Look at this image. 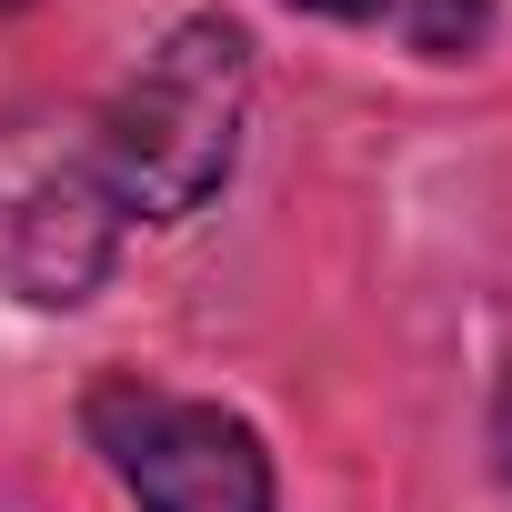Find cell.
<instances>
[{
	"label": "cell",
	"instance_id": "obj_7",
	"mask_svg": "<svg viewBox=\"0 0 512 512\" xmlns=\"http://www.w3.org/2000/svg\"><path fill=\"white\" fill-rule=\"evenodd\" d=\"M0 11H31V0H0Z\"/></svg>",
	"mask_w": 512,
	"mask_h": 512
},
{
	"label": "cell",
	"instance_id": "obj_2",
	"mask_svg": "<svg viewBox=\"0 0 512 512\" xmlns=\"http://www.w3.org/2000/svg\"><path fill=\"white\" fill-rule=\"evenodd\" d=\"M81 432L141 512H282L262 432L221 402L151 382V372H101L81 392Z\"/></svg>",
	"mask_w": 512,
	"mask_h": 512
},
{
	"label": "cell",
	"instance_id": "obj_3",
	"mask_svg": "<svg viewBox=\"0 0 512 512\" xmlns=\"http://www.w3.org/2000/svg\"><path fill=\"white\" fill-rule=\"evenodd\" d=\"M121 262V201L71 121H0V302L81 312Z\"/></svg>",
	"mask_w": 512,
	"mask_h": 512
},
{
	"label": "cell",
	"instance_id": "obj_6",
	"mask_svg": "<svg viewBox=\"0 0 512 512\" xmlns=\"http://www.w3.org/2000/svg\"><path fill=\"white\" fill-rule=\"evenodd\" d=\"M292 11H312V21H372L382 0H292Z\"/></svg>",
	"mask_w": 512,
	"mask_h": 512
},
{
	"label": "cell",
	"instance_id": "obj_1",
	"mask_svg": "<svg viewBox=\"0 0 512 512\" xmlns=\"http://www.w3.org/2000/svg\"><path fill=\"white\" fill-rule=\"evenodd\" d=\"M241 131H251V31L231 11H191L101 101L91 161L121 221H191L241 171Z\"/></svg>",
	"mask_w": 512,
	"mask_h": 512
},
{
	"label": "cell",
	"instance_id": "obj_5",
	"mask_svg": "<svg viewBox=\"0 0 512 512\" xmlns=\"http://www.w3.org/2000/svg\"><path fill=\"white\" fill-rule=\"evenodd\" d=\"M492 462H502V482H512V372H502V392H492Z\"/></svg>",
	"mask_w": 512,
	"mask_h": 512
},
{
	"label": "cell",
	"instance_id": "obj_4",
	"mask_svg": "<svg viewBox=\"0 0 512 512\" xmlns=\"http://www.w3.org/2000/svg\"><path fill=\"white\" fill-rule=\"evenodd\" d=\"M482 21H492V0H402V41L422 61H472Z\"/></svg>",
	"mask_w": 512,
	"mask_h": 512
}]
</instances>
